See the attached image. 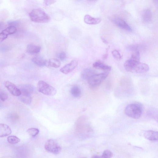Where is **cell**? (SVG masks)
<instances>
[{
	"label": "cell",
	"mask_w": 158,
	"mask_h": 158,
	"mask_svg": "<svg viewBox=\"0 0 158 158\" xmlns=\"http://www.w3.org/2000/svg\"><path fill=\"white\" fill-rule=\"evenodd\" d=\"M142 18L145 22H150L152 18V13L150 10L148 9L144 10L142 14Z\"/></svg>",
	"instance_id": "obj_21"
},
{
	"label": "cell",
	"mask_w": 158,
	"mask_h": 158,
	"mask_svg": "<svg viewBox=\"0 0 158 158\" xmlns=\"http://www.w3.org/2000/svg\"><path fill=\"white\" fill-rule=\"evenodd\" d=\"M113 156L112 152L109 150H105L103 153L101 157L105 158H109Z\"/></svg>",
	"instance_id": "obj_26"
},
{
	"label": "cell",
	"mask_w": 158,
	"mask_h": 158,
	"mask_svg": "<svg viewBox=\"0 0 158 158\" xmlns=\"http://www.w3.org/2000/svg\"><path fill=\"white\" fill-rule=\"evenodd\" d=\"M29 16L32 21L37 23H47L51 19L49 16L40 9L32 10L29 14Z\"/></svg>",
	"instance_id": "obj_2"
},
{
	"label": "cell",
	"mask_w": 158,
	"mask_h": 158,
	"mask_svg": "<svg viewBox=\"0 0 158 158\" xmlns=\"http://www.w3.org/2000/svg\"><path fill=\"white\" fill-rule=\"evenodd\" d=\"M17 31L16 26H10L3 30L0 34V41L1 42L4 41L9 35L15 33Z\"/></svg>",
	"instance_id": "obj_8"
},
{
	"label": "cell",
	"mask_w": 158,
	"mask_h": 158,
	"mask_svg": "<svg viewBox=\"0 0 158 158\" xmlns=\"http://www.w3.org/2000/svg\"><path fill=\"white\" fill-rule=\"evenodd\" d=\"M12 132L10 127L4 124L0 125V137L4 138L9 136Z\"/></svg>",
	"instance_id": "obj_12"
},
{
	"label": "cell",
	"mask_w": 158,
	"mask_h": 158,
	"mask_svg": "<svg viewBox=\"0 0 158 158\" xmlns=\"http://www.w3.org/2000/svg\"><path fill=\"white\" fill-rule=\"evenodd\" d=\"M8 95L6 93L1 91L0 93V99L2 101H5L8 99Z\"/></svg>",
	"instance_id": "obj_28"
},
{
	"label": "cell",
	"mask_w": 158,
	"mask_h": 158,
	"mask_svg": "<svg viewBox=\"0 0 158 158\" xmlns=\"http://www.w3.org/2000/svg\"><path fill=\"white\" fill-rule=\"evenodd\" d=\"M114 22L115 25L119 28L128 31H132L131 27L123 19L119 18H116L114 19Z\"/></svg>",
	"instance_id": "obj_10"
},
{
	"label": "cell",
	"mask_w": 158,
	"mask_h": 158,
	"mask_svg": "<svg viewBox=\"0 0 158 158\" xmlns=\"http://www.w3.org/2000/svg\"><path fill=\"white\" fill-rule=\"evenodd\" d=\"M41 47L33 44H29L26 47V52L30 54H35L38 53L41 50Z\"/></svg>",
	"instance_id": "obj_17"
},
{
	"label": "cell",
	"mask_w": 158,
	"mask_h": 158,
	"mask_svg": "<svg viewBox=\"0 0 158 158\" xmlns=\"http://www.w3.org/2000/svg\"><path fill=\"white\" fill-rule=\"evenodd\" d=\"M93 66V67L96 69L104 71H110L111 69V66L106 65L99 61L94 63Z\"/></svg>",
	"instance_id": "obj_15"
},
{
	"label": "cell",
	"mask_w": 158,
	"mask_h": 158,
	"mask_svg": "<svg viewBox=\"0 0 158 158\" xmlns=\"http://www.w3.org/2000/svg\"><path fill=\"white\" fill-rule=\"evenodd\" d=\"M144 137L147 139L151 141H158V132L153 130H147L144 133Z\"/></svg>",
	"instance_id": "obj_11"
},
{
	"label": "cell",
	"mask_w": 158,
	"mask_h": 158,
	"mask_svg": "<svg viewBox=\"0 0 158 158\" xmlns=\"http://www.w3.org/2000/svg\"><path fill=\"white\" fill-rule=\"evenodd\" d=\"M61 65V62L58 59L51 58L47 60V66H49L55 68H58Z\"/></svg>",
	"instance_id": "obj_20"
},
{
	"label": "cell",
	"mask_w": 158,
	"mask_h": 158,
	"mask_svg": "<svg viewBox=\"0 0 158 158\" xmlns=\"http://www.w3.org/2000/svg\"><path fill=\"white\" fill-rule=\"evenodd\" d=\"M38 91L41 93L48 96H53L57 93L56 89L43 81H39L37 84Z\"/></svg>",
	"instance_id": "obj_4"
},
{
	"label": "cell",
	"mask_w": 158,
	"mask_h": 158,
	"mask_svg": "<svg viewBox=\"0 0 158 158\" xmlns=\"http://www.w3.org/2000/svg\"><path fill=\"white\" fill-rule=\"evenodd\" d=\"M5 86L12 95L19 97L21 95V93L20 90L13 83L7 81L5 83Z\"/></svg>",
	"instance_id": "obj_7"
},
{
	"label": "cell",
	"mask_w": 158,
	"mask_h": 158,
	"mask_svg": "<svg viewBox=\"0 0 158 158\" xmlns=\"http://www.w3.org/2000/svg\"><path fill=\"white\" fill-rule=\"evenodd\" d=\"M27 132L30 136L33 137H35L38 134L39 130L37 128H31L27 130Z\"/></svg>",
	"instance_id": "obj_25"
},
{
	"label": "cell",
	"mask_w": 158,
	"mask_h": 158,
	"mask_svg": "<svg viewBox=\"0 0 158 158\" xmlns=\"http://www.w3.org/2000/svg\"><path fill=\"white\" fill-rule=\"evenodd\" d=\"M108 72L99 74H95L88 79L89 85L92 88H96L99 86L108 76Z\"/></svg>",
	"instance_id": "obj_5"
},
{
	"label": "cell",
	"mask_w": 158,
	"mask_h": 158,
	"mask_svg": "<svg viewBox=\"0 0 158 158\" xmlns=\"http://www.w3.org/2000/svg\"><path fill=\"white\" fill-rule=\"evenodd\" d=\"M32 62L36 65L41 67L47 66V60L40 56H36L33 58Z\"/></svg>",
	"instance_id": "obj_16"
},
{
	"label": "cell",
	"mask_w": 158,
	"mask_h": 158,
	"mask_svg": "<svg viewBox=\"0 0 158 158\" xmlns=\"http://www.w3.org/2000/svg\"><path fill=\"white\" fill-rule=\"evenodd\" d=\"M153 2L156 5L158 6V0H153Z\"/></svg>",
	"instance_id": "obj_31"
},
{
	"label": "cell",
	"mask_w": 158,
	"mask_h": 158,
	"mask_svg": "<svg viewBox=\"0 0 158 158\" xmlns=\"http://www.w3.org/2000/svg\"><path fill=\"white\" fill-rule=\"evenodd\" d=\"M58 57L62 61H65L67 58L66 54L64 52H62L60 53L58 55Z\"/></svg>",
	"instance_id": "obj_29"
},
{
	"label": "cell",
	"mask_w": 158,
	"mask_h": 158,
	"mask_svg": "<svg viewBox=\"0 0 158 158\" xmlns=\"http://www.w3.org/2000/svg\"><path fill=\"white\" fill-rule=\"evenodd\" d=\"M84 21L87 24L95 25L100 23L101 19L99 18H93L89 15H86L84 17Z\"/></svg>",
	"instance_id": "obj_14"
},
{
	"label": "cell",
	"mask_w": 158,
	"mask_h": 158,
	"mask_svg": "<svg viewBox=\"0 0 158 158\" xmlns=\"http://www.w3.org/2000/svg\"><path fill=\"white\" fill-rule=\"evenodd\" d=\"M44 1L46 5L50 6L55 3L57 0H44Z\"/></svg>",
	"instance_id": "obj_30"
},
{
	"label": "cell",
	"mask_w": 158,
	"mask_h": 158,
	"mask_svg": "<svg viewBox=\"0 0 158 158\" xmlns=\"http://www.w3.org/2000/svg\"><path fill=\"white\" fill-rule=\"evenodd\" d=\"M19 97L21 102L25 104H30L32 102V98L31 95L21 94Z\"/></svg>",
	"instance_id": "obj_22"
},
{
	"label": "cell",
	"mask_w": 158,
	"mask_h": 158,
	"mask_svg": "<svg viewBox=\"0 0 158 158\" xmlns=\"http://www.w3.org/2000/svg\"><path fill=\"white\" fill-rule=\"evenodd\" d=\"M148 117L153 119L158 123V109L155 108H151L147 111Z\"/></svg>",
	"instance_id": "obj_19"
},
{
	"label": "cell",
	"mask_w": 158,
	"mask_h": 158,
	"mask_svg": "<svg viewBox=\"0 0 158 158\" xmlns=\"http://www.w3.org/2000/svg\"><path fill=\"white\" fill-rule=\"evenodd\" d=\"M108 56V54L107 53H106L103 56V58L104 59H106L107 58Z\"/></svg>",
	"instance_id": "obj_32"
},
{
	"label": "cell",
	"mask_w": 158,
	"mask_h": 158,
	"mask_svg": "<svg viewBox=\"0 0 158 158\" xmlns=\"http://www.w3.org/2000/svg\"><path fill=\"white\" fill-rule=\"evenodd\" d=\"M44 148L47 152L56 155L59 154L61 150V148L59 145L52 139H49L47 141Z\"/></svg>",
	"instance_id": "obj_6"
},
{
	"label": "cell",
	"mask_w": 158,
	"mask_h": 158,
	"mask_svg": "<svg viewBox=\"0 0 158 158\" xmlns=\"http://www.w3.org/2000/svg\"><path fill=\"white\" fill-rule=\"evenodd\" d=\"M102 40L103 42L105 44H107L108 43V42H107V41L104 38H103V37H102Z\"/></svg>",
	"instance_id": "obj_33"
},
{
	"label": "cell",
	"mask_w": 158,
	"mask_h": 158,
	"mask_svg": "<svg viewBox=\"0 0 158 158\" xmlns=\"http://www.w3.org/2000/svg\"><path fill=\"white\" fill-rule=\"evenodd\" d=\"M77 1H80V0H77Z\"/></svg>",
	"instance_id": "obj_35"
},
{
	"label": "cell",
	"mask_w": 158,
	"mask_h": 158,
	"mask_svg": "<svg viewBox=\"0 0 158 158\" xmlns=\"http://www.w3.org/2000/svg\"><path fill=\"white\" fill-rule=\"evenodd\" d=\"M112 54L115 59L120 60L121 59V56L118 51L116 50H114L112 51Z\"/></svg>",
	"instance_id": "obj_27"
},
{
	"label": "cell",
	"mask_w": 158,
	"mask_h": 158,
	"mask_svg": "<svg viewBox=\"0 0 158 158\" xmlns=\"http://www.w3.org/2000/svg\"><path fill=\"white\" fill-rule=\"evenodd\" d=\"M95 71L92 68H87L84 70L81 73L83 79L88 80L90 78L96 74Z\"/></svg>",
	"instance_id": "obj_18"
},
{
	"label": "cell",
	"mask_w": 158,
	"mask_h": 158,
	"mask_svg": "<svg viewBox=\"0 0 158 158\" xmlns=\"http://www.w3.org/2000/svg\"><path fill=\"white\" fill-rule=\"evenodd\" d=\"M7 141L12 144H17L20 141V139L17 137L14 136H11L7 138Z\"/></svg>",
	"instance_id": "obj_24"
},
{
	"label": "cell",
	"mask_w": 158,
	"mask_h": 158,
	"mask_svg": "<svg viewBox=\"0 0 158 158\" xmlns=\"http://www.w3.org/2000/svg\"><path fill=\"white\" fill-rule=\"evenodd\" d=\"M124 67L127 71L133 73H147L149 69V65L146 64L131 58L125 61Z\"/></svg>",
	"instance_id": "obj_1"
},
{
	"label": "cell",
	"mask_w": 158,
	"mask_h": 158,
	"mask_svg": "<svg viewBox=\"0 0 158 158\" xmlns=\"http://www.w3.org/2000/svg\"><path fill=\"white\" fill-rule=\"evenodd\" d=\"M71 93L74 97H79L80 96L81 94V90L78 86H74L71 88Z\"/></svg>",
	"instance_id": "obj_23"
},
{
	"label": "cell",
	"mask_w": 158,
	"mask_h": 158,
	"mask_svg": "<svg viewBox=\"0 0 158 158\" xmlns=\"http://www.w3.org/2000/svg\"><path fill=\"white\" fill-rule=\"evenodd\" d=\"M142 106L139 103L129 104L125 109V114L127 116L135 119H139L142 115Z\"/></svg>",
	"instance_id": "obj_3"
},
{
	"label": "cell",
	"mask_w": 158,
	"mask_h": 158,
	"mask_svg": "<svg viewBox=\"0 0 158 158\" xmlns=\"http://www.w3.org/2000/svg\"><path fill=\"white\" fill-rule=\"evenodd\" d=\"M21 94L31 95L34 90L33 87L30 84H25L20 86V89Z\"/></svg>",
	"instance_id": "obj_13"
},
{
	"label": "cell",
	"mask_w": 158,
	"mask_h": 158,
	"mask_svg": "<svg viewBox=\"0 0 158 158\" xmlns=\"http://www.w3.org/2000/svg\"><path fill=\"white\" fill-rule=\"evenodd\" d=\"M78 63L76 60H73L66 64L60 69V71L63 74H68L75 70L77 66Z\"/></svg>",
	"instance_id": "obj_9"
},
{
	"label": "cell",
	"mask_w": 158,
	"mask_h": 158,
	"mask_svg": "<svg viewBox=\"0 0 158 158\" xmlns=\"http://www.w3.org/2000/svg\"><path fill=\"white\" fill-rule=\"evenodd\" d=\"M88 1H97V0H88Z\"/></svg>",
	"instance_id": "obj_34"
}]
</instances>
